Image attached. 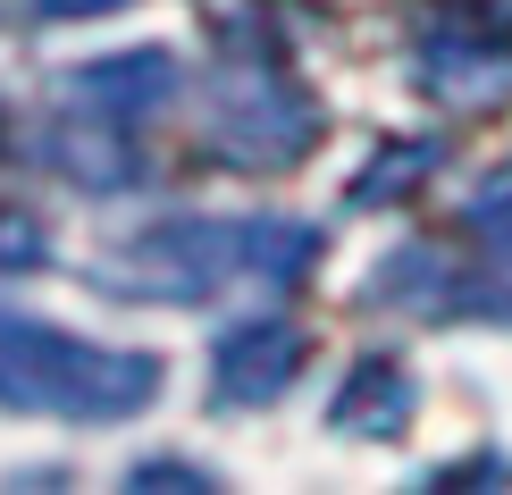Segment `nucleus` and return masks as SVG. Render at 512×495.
Here are the masks:
<instances>
[{
    "label": "nucleus",
    "mask_w": 512,
    "mask_h": 495,
    "mask_svg": "<svg viewBox=\"0 0 512 495\" xmlns=\"http://www.w3.org/2000/svg\"><path fill=\"white\" fill-rule=\"evenodd\" d=\"M160 395L152 353H110V344H76L42 319L0 311V403L26 412H68V420H126Z\"/></svg>",
    "instance_id": "nucleus-1"
},
{
    "label": "nucleus",
    "mask_w": 512,
    "mask_h": 495,
    "mask_svg": "<svg viewBox=\"0 0 512 495\" xmlns=\"http://www.w3.org/2000/svg\"><path fill=\"white\" fill-rule=\"evenodd\" d=\"M168 84H177V68H168L160 51H126V59H110V68H84L76 93L101 101V110H118V118H135V110H160Z\"/></svg>",
    "instance_id": "nucleus-3"
},
{
    "label": "nucleus",
    "mask_w": 512,
    "mask_h": 495,
    "mask_svg": "<svg viewBox=\"0 0 512 495\" xmlns=\"http://www.w3.org/2000/svg\"><path fill=\"white\" fill-rule=\"evenodd\" d=\"M294 361H303V344L277 328V319H252V328L219 336V395L261 403V395H277V378H286Z\"/></svg>",
    "instance_id": "nucleus-2"
},
{
    "label": "nucleus",
    "mask_w": 512,
    "mask_h": 495,
    "mask_svg": "<svg viewBox=\"0 0 512 495\" xmlns=\"http://www.w3.org/2000/svg\"><path fill=\"white\" fill-rule=\"evenodd\" d=\"M42 17H93V9H118V0H34Z\"/></svg>",
    "instance_id": "nucleus-4"
}]
</instances>
